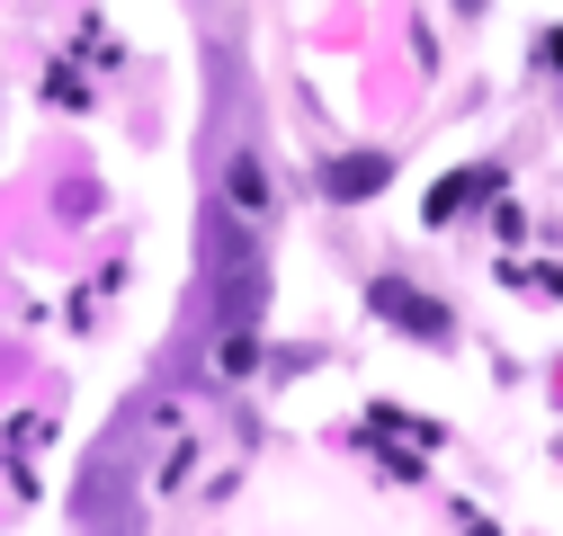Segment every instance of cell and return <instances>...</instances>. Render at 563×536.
<instances>
[{"instance_id": "obj_3", "label": "cell", "mask_w": 563, "mask_h": 536, "mask_svg": "<svg viewBox=\"0 0 563 536\" xmlns=\"http://www.w3.org/2000/svg\"><path fill=\"white\" fill-rule=\"evenodd\" d=\"M483 188H501V161H474V170L439 179V188H430V206H420V215H430V224H448V215H465V206H474Z\"/></svg>"}, {"instance_id": "obj_4", "label": "cell", "mask_w": 563, "mask_h": 536, "mask_svg": "<svg viewBox=\"0 0 563 536\" xmlns=\"http://www.w3.org/2000/svg\"><path fill=\"white\" fill-rule=\"evenodd\" d=\"M385 179H394V161H385V153H349V161H331V170H322V188H331V197H376Z\"/></svg>"}, {"instance_id": "obj_5", "label": "cell", "mask_w": 563, "mask_h": 536, "mask_svg": "<svg viewBox=\"0 0 563 536\" xmlns=\"http://www.w3.org/2000/svg\"><path fill=\"white\" fill-rule=\"evenodd\" d=\"M224 188H233V206H268V179H260V161H251V153H233V161H224Z\"/></svg>"}, {"instance_id": "obj_7", "label": "cell", "mask_w": 563, "mask_h": 536, "mask_svg": "<svg viewBox=\"0 0 563 536\" xmlns=\"http://www.w3.org/2000/svg\"><path fill=\"white\" fill-rule=\"evenodd\" d=\"M456 10H465V19H474V10H483V0H456Z\"/></svg>"}, {"instance_id": "obj_1", "label": "cell", "mask_w": 563, "mask_h": 536, "mask_svg": "<svg viewBox=\"0 0 563 536\" xmlns=\"http://www.w3.org/2000/svg\"><path fill=\"white\" fill-rule=\"evenodd\" d=\"M206 268H216V287H224V313L251 331L260 322V250L233 215H216V233H206Z\"/></svg>"}, {"instance_id": "obj_6", "label": "cell", "mask_w": 563, "mask_h": 536, "mask_svg": "<svg viewBox=\"0 0 563 536\" xmlns=\"http://www.w3.org/2000/svg\"><path fill=\"white\" fill-rule=\"evenodd\" d=\"M545 63H563V27H554V36H545Z\"/></svg>"}, {"instance_id": "obj_2", "label": "cell", "mask_w": 563, "mask_h": 536, "mask_svg": "<svg viewBox=\"0 0 563 536\" xmlns=\"http://www.w3.org/2000/svg\"><path fill=\"white\" fill-rule=\"evenodd\" d=\"M367 304H376V313H385L394 331H411V340H448V331H456V322H448V313H439L430 295H411L402 278H376V295H367Z\"/></svg>"}]
</instances>
